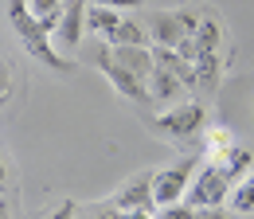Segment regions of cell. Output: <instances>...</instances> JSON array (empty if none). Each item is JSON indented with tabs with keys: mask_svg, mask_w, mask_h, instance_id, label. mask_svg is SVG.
I'll return each instance as SVG.
<instances>
[{
	"mask_svg": "<svg viewBox=\"0 0 254 219\" xmlns=\"http://www.w3.org/2000/svg\"><path fill=\"white\" fill-rule=\"evenodd\" d=\"M211 164H219L223 176H227L231 184H239V180L254 168V156H251V149H243V145H231V149H227L223 156H215Z\"/></svg>",
	"mask_w": 254,
	"mask_h": 219,
	"instance_id": "obj_11",
	"label": "cell"
},
{
	"mask_svg": "<svg viewBox=\"0 0 254 219\" xmlns=\"http://www.w3.org/2000/svg\"><path fill=\"white\" fill-rule=\"evenodd\" d=\"M227 196H231V180L223 176V168L219 164H199V172L191 176V184H188V208H223L227 204Z\"/></svg>",
	"mask_w": 254,
	"mask_h": 219,
	"instance_id": "obj_3",
	"label": "cell"
},
{
	"mask_svg": "<svg viewBox=\"0 0 254 219\" xmlns=\"http://www.w3.org/2000/svg\"><path fill=\"white\" fill-rule=\"evenodd\" d=\"M86 4H98V8H114V12H133V8H141V0H86Z\"/></svg>",
	"mask_w": 254,
	"mask_h": 219,
	"instance_id": "obj_19",
	"label": "cell"
},
{
	"mask_svg": "<svg viewBox=\"0 0 254 219\" xmlns=\"http://www.w3.org/2000/svg\"><path fill=\"white\" fill-rule=\"evenodd\" d=\"M118 24H122V12H114V8H98V4H86V31H94V35H102V39H110Z\"/></svg>",
	"mask_w": 254,
	"mask_h": 219,
	"instance_id": "obj_14",
	"label": "cell"
},
{
	"mask_svg": "<svg viewBox=\"0 0 254 219\" xmlns=\"http://www.w3.org/2000/svg\"><path fill=\"white\" fill-rule=\"evenodd\" d=\"M98 71L110 78V86L122 94V98H129V102H149V90H145V82L133 74V71H126L122 63L114 59V51H98Z\"/></svg>",
	"mask_w": 254,
	"mask_h": 219,
	"instance_id": "obj_5",
	"label": "cell"
},
{
	"mask_svg": "<svg viewBox=\"0 0 254 219\" xmlns=\"http://www.w3.org/2000/svg\"><path fill=\"white\" fill-rule=\"evenodd\" d=\"M191 43H195V59L219 55V47H223V24L211 16V12H203V20H199L195 35H191Z\"/></svg>",
	"mask_w": 254,
	"mask_h": 219,
	"instance_id": "obj_10",
	"label": "cell"
},
{
	"mask_svg": "<svg viewBox=\"0 0 254 219\" xmlns=\"http://www.w3.org/2000/svg\"><path fill=\"white\" fill-rule=\"evenodd\" d=\"M82 31H86V0H66L59 8V28L51 35V43L59 51H74L82 43Z\"/></svg>",
	"mask_w": 254,
	"mask_h": 219,
	"instance_id": "obj_6",
	"label": "cell"
},
{
	"mask_svg": "<svg viewBox=\"0 0 254 219\" xmlns=\"http://www.w3.org/2000/svg\"><path fill=\"white\" fill-rule=\"evenodd\" d=\"M8 24H12V31H16V39L28 47V55L32 59H39L47 71H59V74H70L74 71V63L66 59L63 51L51 43V35L39 28V20L32 16V8H28V0H8Z\"/></svg>",
	"mask_w": 254,
	"mask_h": 219,
	"instance_id": "obj_1",
	"label": "cell"
},
{
	"mask_svg": "<svg viewBox=\"0 0 254 219\" xmlns=\"http://www.w3.org/2000/svg\"><path fill=\"white\" fill-rule=\"evenodd\" d=\"M145 90H149V102L168 106V102H180V98H184V82H180L176 74H168L164 67L153 63V74L145 78Z\"/></svg>",
	"mask_w": 254,
	"mask_h": 219,
	"instance_id": "obj_9",
	"label": "cell"
},
{
	"mask_svg": "<svg viewBox=\"0 0 254 219\" xmlns=\"http://www.w3.org/2000/svg\"><path fill=\"white\" fill-rule=\"evenodd\" d=\"M66 0H28V8H32L35 20H43V16H51V12H59Z\"/></svg>",
	"mask_w": 254,
	"mask_h": 219,
	"instance_id": "obj_17",
	"label": "cell"
},
{
	"mask_svg": "<svg viewBox=\"0 0 254 219\" xmlns=\"http://www.w3.org/2000/svg\"><path fill=\"white\" fill-rule=\"evenodd\" d=\"M8 98H12V67L0 59V106H4Z\"/></svg>",
	"mask_w": 254,
	"mask_h": 219,
	"instance_id": "obj_20",
	"label": "cell"
},
{
	"mask_svg": "<svg viewBox=\"0 0 254 219\" xmlns=\"http://www.w3.org/2000/svg\"><path fill=\"white\" fill-rule=\"evenodd\" d=\"M110 51H114V59L122 63L126 71H133L141 82L153 74V51H149V47H110Z\"/></svg>",
	"mask_w": 254,
	"mask_h": 219,
	"instance_id": "obj_13",
	"label": "cell"
},
{
	"mask_svg": "<svg viewBox=\"0 0 254 219\" xmlns=\"http://www.w3.org/2000/svg\"><path fill=\"white\" fill-rule=\"evenodd\" d=\"M195 168H199V160H195V156H184V160H176L172 168L153 172V204H157V208L180 204V200L188 196V184H191V176H195Z\"/></svg>",
	"mask_w": 254,
	"mask_h": 219,
	"instance_id": "obj_2",
	"label": "cell"
},
{
	"mask_svg": "<svg viewBox=\"0 0 254 219\" xmlns=\"http://www.w3.org/2000/svg\"><path fill=\"white\" fill-rule=\"evenodd\" d=\"M106 47H149V28L137 24L133 16H122V24L106 39Z\"/></svg>",
	"mask_w": 254,
	"mask_h": 219,
	"instance_id": "obj_12",
	"label": "cell"
},
{
	"mask_svg": "<svg viewBox=\"0 0 254 219\" xmlns=\"http://www.w3.org/2000/svg\"><path fill=\"white\" fill-rule=\"evenodd\" d=\"M231 212H239V216H254V168L239 180V184H231Z\"/></svg>",
	"mask_w": 254,
	"mask_h": 219,
	"instance_id": "obj_15",
	"label": "cell"
},
{
	"mask_svg": "<svg viewBox=\"0 0 254 219\" xmlns=\"http://www.w3.org/2000/svg\"><path fill=\"white\" fill-rule=\"evenodd\" d=\"M203 125H207V110L199 102H180V106H172V110H164V114L153 118V129L168 133L172 141H188Z\"/></svg>",
	"mask_w": 254,
	"mask_h": 219,
	"instance_id": "obj_4",
	"label": "cell"
},
{
	"mask_svg": "<svg viewBox=\"0 0 254 219\" xmlns=\"http://www.w3.org/2000/svg\"><path fill=\"white\" fill-rule=\"evenodd\" d=\"M110 208H118V212H153L157 204H153V168L149 172H137L133 180L118 188V196L110 200Z\"/></svg>",
	"mask_w": 254,
	"mask_h": 219,
	"instance_id": "obj_7",
	"label": "cell"
},
{
	"mask_svg": "<svg viewBox=\"0 0 254 219\" xmlns=\"http://www.w3.org/2000/svg\"><path fill=\"white\" fill-rule=\"evenodd\" d=\"M157 219H195V208H180V204H172V208H160Z\"/></svg>",
	"mask_w": 254,
	"mask_h": 219,
	"instance_id": "obj_21",
	"label": "cell"
},
{
	"mask_svg": "<svg viewBox=\"0 0 254 219\" xmlns=\"http://www.w3.org/2000/svg\"><path fill=\"white\" fill-rule=\"evenodd\" d=\"M145 28H149V47H176L180 39H188L180 20H176V12H153Z\"/></svg>",
	"mask_w": 254,
	"mask_h": 219,
	"instance_id": "obj_8",
	"label": "cell"
},
{
	"mask_svg": "<svg viewBox=\"0 0 254 219\" xmlns=\"http://www.w3.org/2000/svg\"><path fill=\"white\" fill-rule=\"evenodd\" d=\"M8 184V164H4V156H0V188Z\"/></svg>",
	"mask_w": 254,
	"mask_h": 219,
	"instance_id": "obj_22",
	"label": "cell"
},
{
	"mask_svg": "<svg viewBox=\"0 0 254 219\" xmlns=\"http://www.w3.org/2000/svg\"><path fill=\"white\" fill-rule=\"evenodd\" d=\"M235 145V137H231V129H207V160H215V156H223L227 149Z\"/></svg>",
	"mask_w": 254,
	"mask_h": 219,
	"instance_id": "obj_16",
	"label": "cell"
},
{
	"mask_svg": "<svg viewBox=\"0 0 254 219\" xmlns=\"http://www.w3.org/2000/svg\"><path fill=\"white\" fill-rule=\"evenodd\" d=\"M86 219H94V216H86Z\"/></svg>",
	"mask_w": 254,
	"mask_h": 219,
	"instance_id": "obj_24",
	"label": "cell"
},
{
	"mask_svg": "<svg viewBox=\"0 0 254 219\" xmlns=\"http://www.w3.org/2000/svg\"><path fill=\"white\" fill-rule=\"evenodd\" d=\"M43 219H78V204H74V200H59Z\"/></svg>",
	"mask_w": 254,
	"mask_h": 219,
	"instance_id": "obj_18",
	"label": "cell"
},
{
	"mask_svg": "<svg viewBox=\"0 0 254 219\" xmlns=\"http://www.w3.org/2000/svg\"><path fill=\"white\" fill-rule=\"evenodd\" d=\"M0 219H8V204L4 200H0Z\"/></svg>",
	"mask_w": 254,
	"mask_h": 219,
	"instance_id": "obj_23",
	"label": "cell"
}]
</instances>
